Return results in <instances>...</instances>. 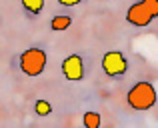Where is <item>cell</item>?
Returning a JSON list of instances; mask_svg holds the SVG:
<instances>
[{
  "label": "cell",
  "mask_w": 158,
  "mask_h": 128,
  "mask_svg": "<svg viewBox=\"0 0 158 128\" xmlns=\"http://www.w3.org/2000/svg\"><path fill=\"white\" fill-rule=\"evenodd\" d=\"M126 100L130 104V108L134 110H150L152 106L156 104V88L146 80H140L128 90Z\"/></svg>",
  "instance_id": "cell-1"
},
{
  "label": "cell",
  "mask_w": 158,
  "mask_h": 128,
  "mask_svg": "<svg viewBox=\"0 0 158 128\" xmlns=\"http://www.w3.org/2000/svg\"><path fill=\"white\" fill-rule=\"evenodd\" d=\"M154 18H158V0H140L132 4L126 12V20L132 26H148Z\"/></svg>",
  "instance_id": "cell-2"
},
{
  "label": "cell",
  "mask_w": 158,
  "mask_h": 128,
  "mask_svg": "<svg viewBox=\"0 0 158 128\" xmlns=\"http://www.w3.org/2000/svg\"><path fill=\"white\" fill-rule=\"evenodd\" d=\"M46 68V52L42 48H28L20 54V70L26 76H40Z\"/></svg>",
  "instance_id": "cell-3"
},
{
  "label": "cell",
  "mask_w": 158,
  "mask_h": 128,
  "mask_svg": "<svg viewBox=\"0 0 158 128\" xmlns=\"http://www.w3.org/2000/svg\"><path fill=\"white\" fill-rule=\"evenodd\" d=\"M102 70L108 76H122L128 70V62L120 50H110L102 56Z\"/></svg>",
  "instance_id": "cell-4"
},
{
  "label": "cell",
  "mask_w": 158,
  "mask_h": 128,
  "mask_svg": "<svg viewBox=\"0 0 158 128\" xmlns=\"http://www.w3.org/2000/svg\"><path fill=\"white\" fill-rule=\"evenodd\" d=\"M62 74L68 80H82L84 78V60L78 54H70L62 60Z\"/></svg>",
  "instance_id": "cell-5"
},
{
  "label": "cell",
  "mask_w": 158,
  "mask_h": 128,
  "mask_svg": "<svg viewBox=\"0 0 158 128\" xmlns=\"http://www.w3.org/2000/svg\"><path fill=\"white\" fill-rule=\"evenodd\" d=\"M70 24H72V18H70V16H54L52 22H50V28L54 32H62V30H66Z\"/></svg>",
  "instance_id": "cell-6"
},
{
  "label": "cell",
  "mask_w": 158,
  "mask_h": 128,
  "mask_svg": "<svg viewBox=\"0 0 158 128\" xmlns=\"http://www.w3.org/2000/svg\"><path fill=\"white\" fill-rule=\"evenodd\" d=\"M22 6L26 12H30V14H40L44 8V0H22Z\"/></svg>",
  "instance_id": "cell-7"
},
{
  "label": "cell",
  "mask_w": 158,
  "mask_h": 128,
  "mask_svg": "<svg viewBox=\"0 0 158 128\" xmlns=\"http://www.w3.org/2000/svg\"><path fill=\"white\" fill-rule=\"evenodd\" d=\"M82 122H84L86 128H98L100 126V114L98 112H86L82 116Z\"/></svg>",
  "instance_id": "cell-8"
},
{
  "label": "cell",
  "mask_w": 158,
  "mask_h": 128,
  "mask_svg": "<svg viewBox=\"0 0 158 128\" xmlns=\"http://www.w3.org/2000/svg\"><path fill=\"white\" fill-rule=\"evenodd\" d=\"M34 112L38 114V116H48V114L52 112L50 102H46V100H36V104H34Z\"/></svg>",
  "instance_id": "cell-9"
},
{
  "label": "cell",
  "mask_w": 158,
  "mask_h": 128,
  "mask_svg": "<svg viewBox=\"0 0 158 128\" xmlns=\"http://www.w3.org/2000/svg\"><path fill=\"white\" fill-rule=\"evenodd\" d=\"M58 2H60L62 6H76V4H80L82 0H58Z\"/></svg>",
  "instance_id": "cell-10"
}]
</instances>
